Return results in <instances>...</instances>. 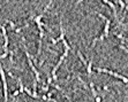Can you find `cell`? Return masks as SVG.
<instances>
[{"label": "cell", "mask_w": 128, "mask_h": 102, "mask_svg": "<svg viewBox=\"0 0 128 102\" xmlns=\"http://www.w3.org/2000/svg\"><path fill=\"white\" fill-rule=\"evenodd\" d=\"M97 15L99 16L100 18H103L105 21V27H104V32H103V34H102L99 38H96V39H94V41H92V44H91V47H95V45H96V42L98 41V40H103L105 38V37H107L108 36V33H110V25H111V21L108 20V18L106 17V16H104L103 14H100V13H96Z\"/></svg>", "instance_id": "1"}, {"label": "cell", "mask_w": 128, "mask_h": 102, "mask_svg": "<svg viewBox=\"0 0 128 102\" xmlns=\"http://www.w3.org/2000/svg\"><path fill=\"white\" fill-rule=\"evenodd\" d=\"M23 48H24V52H26V56H27V60H28V64H29L30 69L32 70V72L35 73V81H39L40 80V78H39V72L37 71V69H36L35 66H34L32 61H31V57H30L29 52H28L27 47H26V44H23Z\"/></svg>", "instance_id": "2"}, {"label": "cell", "mask_w": 128, "mask_h": 102, "mask_svg": "<svg viewBox=\"0 0 128 102\" xmlns=\"http://www.w3.org/2000/svg\"><path fill=\"white\" fill-rule=\"evenodd\" d=\"M96 71L103 72V73H107V75L113 76V77H116V78H118V79H120V80H122L124 83H125V84H127V83H128V78H127V77H125V76L120 75V73H116V72H114V71H111V70L104 69V68H96Z\"/></svg>", "instance_id": "3"}, {"label": "cell", "mask_w": 128, "mask_h": 102, "mask_svg": "<svg viewBox=\"0 0 128 102\" xmlns=\"http://www.w3.org/2000/svg\"><path fill=\"white\" fill-rule=\"evenodd\" d=\"M0 76H1V80H2V86H4V101H8V86H7V80L6 76H5V71L2 69L1 62H0Z\"/></svg>", "instance_id": "4"}, {"label": "cell", "mask_w": 128, "mask_h": 102, "mask_svg": "<svg viewBox=\"0 0 128 102\" xmlns=\"http://www.w3.org/2000/svg\"><path fill=\"white\" fill-rule=\"evenodd\" d=\"M68 52H69V51H66V49H65L64 54L60 56L59 61H58L57 66H56L53 69H52V80H57V79H58V77H57V71H58V69L60 68V66H61V63L64 62V60H65L66 57H67V55H68Z\"/></svg>", "instance_id": "5"}, {"label": "cell", "mask_w": 128, "mask_h": 102, "mask_svg": "<svg viewBox=\"0 0 128 102\" xmlns=\"http://www.w3.org/2000/svg\"><path fill=\"white\" fill-rule=\"evenodd\" d=\"M1 32H2V36H4V39H5V44H4V49H5V53H8L7 48H8V36H7V31H6V27L5 25H1Z\"/></svg>", "instance_id": "6"}, {"label": "cell", "mask_w": 128, "mask_h": 102, "mask_svg": "<svg viewBox=\"0 0 128 102\" xmlns=\"http://www.w3.org/2000/svg\"><path fill=\"white\" fill-rule=\"evenodd\" d=\"M65 39V32H64V27H62V20L60 18V36L58 39H51V41L53 42L54 45L56 44H58L59 41H62V40Z\"/></svg>", "instance_id": "7"}, {"label": "cell", "mask_w": 128, "mask_h": 102, "mask_svg": "<svg viewBox=\"0 0 128 102\" xmlns=\"http://www.w3.org/2000/svg\"><path fill=\"white\" fill-rule=\"evenodd\" d=\"M53 86H54V88H56V90L60 91V92H61V93H62L64 95H65V98H66V99H67V100H68V102H73V101H72V99H70V96H69L68 94H67V93H66V92H65V91H64V88H61V87H60L59 85H57V84H54Z\"/></svg>", "instance_id": "8"}, {"label": "cell", "mask_w": 128, "mask_h": 102, "mask_svg": "<svg viewBox=\"0 0 128 102\" xmlns=\"http://www.w3.org/2000/svg\"><path fill=\"white\" fill-rule=\"evenodd\" d=\"M24 92L28 94V95H30L31 98H34V99H42V96H39L37 93H35V92H31V91L28 88V87H24Z\"/></svg>", "instance_id": "9"}, {"label": "cell", "mask_w": 128, "mask_h": 102, "mask_svg": "<svg viewBox=\"0 0 128 102\" xmlns=\"http://www.w3.org/2000/svg\"><path fill=\"white\" fill-rule=\"evenodd\" d=\"M103 2L104 3H106V5H108V6L111 7V8H112V10H113V15L116 16V17H118V13H116V7L114 6V3L112 2V1H108V0H104V1H103Z\"/></svg>", "instance_id": "10"}, {"label": "cell", "mask_w": 128, "mask_h": 102, "mask_svg": "<svg viewBox=\"0 0 128 102\" xmlns=\"http://www.w3.org/2000/svg\"><path fill=\"white\" fill-rule=\"evenodd\" d=\"M91 71H92V59L88 63V66H86V72H88V77L90 78V76H91Z\"/></svg>", "instance_id": "11"}, {"label": "cell", "mask_w": 128, "mask_h": 102, "mask_svg": "<svg viewBox=\"0 0 128 102\" xmlns=\"http://www.w3.org/2000/svg\"><path fill=\"white\" fill-rule=\"evenodd\" d=\"M76 53H78V56L80 57V60L82 61V63H83V66H84V67H86V66H88V62H86V59H84V57H83V55H82V53H81V51H78V52H76Z\"/></svg>", "instance_id": "12"}, {"label": "cell", "mask_w": 128, "mask_h": 102, "mask_svg": "<svg viewBox=\"0 0 128 102\" xmlns=\"http://www.w3.org/2000/svg\"><path fill=\"white\" fill-rule=\"evenodd\" d=\"M90 88H91V93H92V95L95 96V98H97V92H96V90H95V86H94V83L92 81H91V83H90Z\"/></svg>", "instance_id": "13"}, {"label": "cell", "mask_w": 128, "mask_h": 102, "mask_svg": "<svg viewBox=\"0 0 128 102\" xmlns=\"http://www.w3.org/2000/svg\"><path fill=\"white\" fill-rule=\"evenodd\" d=\"M116 3H119L120 6H121V7H120V10H122V9H124V8H125V7H126L125 2H124L122 0H118V1H116Z\"/></svg>", "instance_id": "14"}, {"label": "cell", "mask_w": 128, "mask_h": 102, "mask_svg": "<svg viewBox=\"0 0 128 102\" xmlns=\"http://www.w3.org/2000/svg\"><path fill=\"white\" fill-rule=\"evenodd\" d=\"M18 94H20V90H16L14 93H13V96H16V95H18Z\"/></svg>", "instance_id": "15"}, {"label": "cell", "mask_w": 128, "mask_h": 102, "mask_svg": "<svg viewBox=\"0 0 128 102\" xmlns=\"http://www.w3.org/2000/svg\"><path fill=\"white\" fill-rule=\"evenodd\" d=\"M102 98H99V96H97V98H95V100H96V102H102Z\"/></svg>", "instance_id": "16"}, {"label": "cell", "mask_w": 128, "mask_h": 102, "mask_svg": "<svg viewBox=\"0 0 128 102\" xmlns=\"http://www.w3.org/2000/svg\"><path fill=\"white\" fill-rule=\"evenodd\" d=\"M0 28H1V24H0Z\"/></svg>", "instance_id": "17"}, {"label": "cell", "mask_w": 128, "mask_h": 102, "mask_svg": "<svg viewBox=\"0 0 128 102\" xmlns=\"http://www.w3.org/2000/svg\"><path fill=\"white\" fill-rule=\"evenodd\" d=\"M13 102H15V100H14V101H13Z\"/></svg>", "instance_id": "18"}, {"label": "cell", "mask_w": 128, "mask_h": 102, "mask_svg": "<svg viewBox=\"0 0 128 102\" xmlns=\"http://www.w3.org/2000/svg\"><path fill=\"white\" fill-rule=\"evenodd\" d=\"M127 47H128V46H127ZM127 49H128V48H127Z\"/></svg>", "instance_id": "19"}]
</instances>
